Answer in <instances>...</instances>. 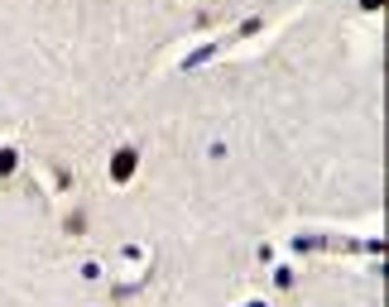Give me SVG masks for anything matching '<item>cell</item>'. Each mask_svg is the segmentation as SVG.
Returning <instances> with one entry per match:
<instances>
[{"instance_id":"6da1fadb","label":"cell","mask_w":389,"mask_h":307,"mask_svg":"<svg viewBox=\"0 0 389 307\" xmlns=\"http://www.w3.org/2000/svg\"><path fill=\"white\" fill-rule=\"evenodd\" d=\"M135 168H139V149L135 144H120V149L111 154V183H130Z\"/></svg>"},{"instance_id":"7a4b0ae2","label":"cell","mask_w":389,"mask_h":307,"mask_svg":"<svg viewBox=\"0 0 389 307\" xmlns=\"http://www.w3.org/2000/svg\"><path fill=\"white\" fill-rule=\"evenodd\" d=\"M15 168H20V149H15V144H5V149H0V178H10Z\"/></svg>"},{"instance_id":"3957f363","label":"cell","mask_w":389,"mask_h":307,"mask_svg":"<svg viewBox=\"0 0 389 307\" xmlns=\"http://www.w3.org/2000/svg\"><path fill=\"white\" fill-rule=\"evenodd\" d=\"M207 58H217V44H202L197 53H188V58H183V67L193 72V67H202V63H207Z\"/></svg>"},{"instance_id":"277c9868","label":"cell","mask_w":389,"mask_h":307,"mask_svg":"<svg viewBox=\"0 0 389 307\" xmlns=\"http://www.w3.org/2000/svg\"><path fill=\"white\" fill-rule=\"evenodd\" d=\"M260 29H264V20H245V25L236 29V39H250V34H260Z\"/></svg>"},{"instance_id":"5b68a950","label":"cell","mask_w":389,"mask_h":307,"mask_svg":"<svg viewBox=\"0 0 389 307\" xmlns=\"http://www.w3.org/2000/svg\"><path fill=\"white\" fill-rule=\"evenodd\" d=\"M274 283L279 288H293V269H274Z\"/></svg>"},{"instance_id":"8992f818","label":"cell","mask_w":389,"mask_h":307,"mask_svg":"<svg viewBox=\"0 0 389 307\" xmlns=\"http://www.w3.org/2000/svg\"><path fill=\"white\" fill-rule=\"evenodd\" d=\"M361 10L365 15H375V10H385V0H361Z\"/></svg>"},{"instance_id":"52a82bcc","label":"cell","mask_w":389,"mask_h":307,"mask_svg":"<svg viewBox=\"0 0 389 307\" xmlns=\"http://www.w3.org/2000/svg\"><path fill=\"white\" fill-rule=\"evenodd\" d=\"M245 307H269V303H260V298H250V303H245Z\"/></svg>"}]
</instances>
